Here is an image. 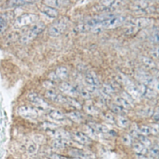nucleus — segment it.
Wrapping results in <instances>:
<instances>
[{
    "label": "nucleus",
    "instance_id": "f257e3e1",
    "mask_svg": "<svg viewBox=\"0 0 159 159\" xmlns=\"http://www.w3.org/2000/svg\"><path fill=\"white\" fill-rule=\"evenodd\" d=\"M69 24V19L63 16L53 22L48 29V34L52 37H57L62 34Z\"/></svg>",
    "mask_w": 159,
    "mask_h": 159
},
{
    "label": "nucleus",
    "instance_id": "f03ea898",
    "mask_svg": "<svg viewBox=\"0 0 159 159\" xmlns=\"http://www.w3.org/2000/svg\"><path fill=\"white\" fill-rule=\"evenodd\" d=\"M45 28V24L42 22H37L33 24L32 27L22 36L20 41L22 44H26L31 42L40 34H41Z\"/></svg>",
    "mask_w": 159,
    "mask_h": 159
},
{
    "label": "nucleus",
    "instance_id": "7ed1b4c3",
    "mask_svg": "<svg viewBox=\"0 0 159 159\" xmlns=\"http://www.w3.org/2000/svg\"><path fill=\"white\" fill-rule=\"evenodd\" d=\"M39 16L34 13H24L18 16L14 22L16 28H22L29 25L34 24L38 22Z\"/></svg>",
    "mask_w": 159,
    "mask_h": 159
},
{
    "label": "nucleus",
    "instance_id": "20e7f679",
    "mask_svg": "<svg viewBox=\"0 0 159 159\" xmlns=\"http://www.w3.org/2000/svg\"><path fill=\"white\" fill-rule=\"evenodd\" d=\"M41 110L31 105H22L18 108V114L26 119H35L37 118L41 113Z\"/></svg>",
    "mask_w": 159,
    "mask_h": 159
},
{
    "label": "nucleus",
    "instance_id": "39448f33",
    "mask_svg": "<svg viewBox=\"0 0 159 159\" xmlns=\"http://www.w3.org/2000/svg\"><path fill=\"white\" fill-rule=\"evenodd\" d=\"M124 21L125 18L122 16H111L104 19L99 25L103 29H113L121 25Z\"/></svg>",
    "mask_w": 159,
    "mask_h": 159
},
{
    "label": "nucleus",
    "instance_id": "423d86ee",
    "mask_svg": "<svg viewBox=\"0 0 159 159\" xmlns=\"http://www.w3.org/2000/svg\"><path fill=\"white\" fill-rule=\"evenodd\" d=\"M45 96L47 99L55 103L69 105L70 98L66 97L64 95L56 92L54 90H47L45 93Z\"/></svg>",
    "mask_w": 159,
    "mask_h": 159
},
{
    "label": "nucleus",
    "instance_id": "0eeeda50",
    "mask_svg": "<svg viewBox=\"0 0 159 159\" xmlns=\"http://www.w3.org/2000/svg\"><path fill=\"white\" fill-rule=\"evenodd\" d=\"M27 97L28 101L34 104V107L39 108L41 110H49V104L38 94L32 92L29 93Z\"/></svg>",
    "mask_w": 159,
    "mask_h": 159
},
{
    "label": "nucleus",
    "instance_id": "6e6552de",
    "mask_svg": "<svg viewBox=\"0 0 159 159\" xmlns=\"http://www.w3.org/2000/svg\"><path fill=\"white\" fill-rule=\"evenodd\" d=\"M69 76V72L65 67L60 66L57 67L54 71L52 72L48 78L52 82L54 81H64L66 80Z\"/></svg>",
    "mask_w": 159,
    "mask_h": 159
},
{
    "label": "nucleus",
    "instance_id": "1a4fd4ad",
    "mask_svg": "<svg viewBox=\"0 0 159 159\" xmlns=\"http://www.w3.org/2000/svg\"><path fill=\"white\" fill-rule=\"evenodd\" d=\"M59 89L64 95L69 98L76 97L79 95L78 88L68 82H64L60 83L59 86Z\"/></svg>",
    "mask_w": 159,
    "mask_h": 159
},
{
    "label": "nucleus",
    "instance_id": "9d476101",
    "mask_svg": "<svg viewBox=\"0 0 159 159\" xmlns=\"http://www.w3.org/2000/svg\"><path fill=\"white\" fill-rule=\"evenodd\" d=\"M49 135L54 139H67L70 140L72 138V134L64 129H56L48 132Z\"/></svg>",
    "mask_w": 159,
    "mask_h": 159
},
{
    "label": "nucleus",
    "instance_id": "9b49d317",
    "mask_svg": "<svg viewBox=\"0 0 159 159\" xmlns=\"http://www.w3.org/2000/svg\"><path fill=\"white\" fill-rule=\"evenodd\" d=\"M85 81L90 89L95 90L99 85V81L94 72H88L85 75Z\"/></svg>",
    "mask_w": 159,
    "mask_h": 159
},
{
    "label": "nucleus",
    "instance_id": "f8f14e48",
    "mask_svg": "<svg viewBox=\"0 0 159 159\" xmlns=\"http://www.w3.org/2000/svg\"><path fill=\"white\" fill-rule=\"evenodd\" d=\"M72 138L76 142L82 145H88L91 142V139L86 134L80 131H76L72 134Z\"/></svg>",
    "mask_w": 159,
    "mask_h": 159
},
{
    "label": "nucleus",
    "instance_id": "ddd939ff",
    "mask_svg": "<svg viewBox=\"0 0 159 159\" xmlns=\"http://www.w3.org/2000/svg\"><path fill=\"white\" fill-rule=\"evenodd\" d=\"M68 154L73 158L76 159H88L91 154L88 152L77 148H72L68 150Z\"/></svg>",
    "mask_w": 159,
    "mask_h": 159
},
{
    "label": "nucleus",
    "instance_id": "4468645a",
    "mask_svg": "<svg viewBox=\"0 0 159 159\" xmlns=\"http://www.w3.org/2000/svg\"><path fill=\"white\" fill-rule=\"evenodd\" d=\"M40 11L44 14L47 17L52 18V19H55L58 17L59 16V11L57 9H56L54 8H52L51 6H47L44 3H42L40 7H39Z\"/></svg>",
    "mask_w": 159,
    "mask_h": 159
},
{
    "label": "nucleus",
    "instance_id": "2eb2a0df",
    "mask_svg": "<svg viewBox=\"0 0 159 159\" xmlns=\"http://www.w3.org/2000/svg\"><path fill=\"white\" fill-rule=\"evenodd\" d=\"M48 118L57 122H61L67 119L66 115L58 110H50L48 113Z\"/></svg>",
    "mask_w": 159,
    "mask_h": 159
},
{
    "label": "nucleus",
    "instance_id": "dca6fc26",
    "mask_svg": "<svg viewBox=\"0 0 159 159\" xmlns=\"http://www.w3.org/2000/svg\"><path fill=\"white\" fill-rule=\"evenodd\" d=\"M42 3L47 6H51L52 8L57 9L67 6L68 5L69 2L62 1V0H47V1L43 2Z\"/></svg>",
    "mask_w": 159,
    "mask_h": 159
},
{
    "label": "nucleus",
    "instance_id": "f3484780",
    "mask_svg": "<svg viewBox=\"0 0 159 159\" xmlns=\"http://www.w3.org/2000/svg\"><path fill=\"white\" fill-rule=\"evenodd\" d=\"M65 115L67 118L76 123L81 122L83 119V116L82 114L78 111H73L69 112L67 113Z\"/></svg>",
    "mask_w": 159,
    "mask_h": 159
},
{
    "label": "nucleus",
    "instance_id": "a211bd4d",
    "mask_svg": "<svg viewBox=\"0 0 159 159\" xmlns=\"http://www.w3.org/2000/svg\"><path fill=\"white\" fill-rule=\"evenodd\" d=\"M52 147L57 150H62L70 145L69 140L67 139H54L52 142Z\"/></svg>",
    "mask_w": 159,
    "mask_h": 159
},
{
    "label": "nucleus",
    "instance_id": "6ab92c4d",
    "mask_svg": "<svg viewBox=\"0 0 159 159\" xmlns=\"http://www.w3.org/2000/svg\"><path fill=\"white\" fill-rule=\"evenodd\" d=\"M152 22L151 19H147V18H139L134 20L133 25L136 26L137 28H142L146 27V26L149 25Z\"/></svg>",
    "mask_w": 159,
    "mask_h": 159
},
{
    "label": "nucleus",
    "instance_id": "aec40b11",
    "mask_svg": "<svg viewBox=\"0 0 159 159\" xmlns=\"http://www.w3.org/2000/svg\"><path fill=\"white\" fill-rule=\"evenodd\" d=\"M89 126H90L96 132H101V133H107V132L109 131V129L107 126L101 124L91 123L90 124Z\"/></svg>",
    "mask_w": 159,
    "mask_h": 159
},
{
    "label": "nucleus",
    "instance_id": "412c9836",
    "mask_svg": "<svg viewBox=\"0 0 159 159\" xmlns=\"http://www.w3.org/2000/svg\"><path fill=\"white\" fill-rule=\"evenodd\" d=\"M34 2L31 1H20V0H14V1H10L8 2V6L10 7H19L22 6L28 5L33 3Z\"/></svg>",
    "mask_w": 159,
    "mask_h": 159
},
{
    "label": "nucleus",
    "instance_id": "4be33fe9",
    "mask_svg": "<svg viewBox=\"0 0 159 159\" xmlns=\"http://www.w3.org/2000/svg\"><path fill=\"white\" fill-rule=\"evenodd\" d=\"M133 149L139 155H144L147 152L146 147L141 142L135 143L133 145Z\"/></svg>",
    "mask_w": 159,
    "mask_h": 159
},
{
    "label": "nucleus",
    "instance_id": "5701e85b",
    "mask_svg": "<svg viewBox=\"0 0 159 159\" xmlns=\"http://www.w3.org/2000/svg\"><path fill=\"white\" fill-rule=\"evenodd\" d=\"M127 90L129 92V93L134 98L138 99L140 96L141 93H139L138 88L134 87L133 85H129L127 87Z\"/></svg>",
    "mask_w": 159,
    "mask_h": 159
},
{
    "label": "nucleus",
    "instance_id": "b1692460",
    "mask_svg": "<svg viewBox=\"0 0 159 159\" xmlns=\"http://www.w3.org/2000/svg\"><path fill=\"white\" fill-rule=\"evenodd\" d=\"M41 127L45 130H47L48 132H50L53 130H55L57 128H59L58 125H57L55 123L50 122H45L42 123Z\"/></svg>",
    "mask_w": 159,
    "mask_h": 159
},
{
    "label": "nucleus",
    "instance_id": "393cba45",
    "mask_svg": "<svg viewBox=\"0 0 159 159\" xmlns=\"http://www.w3.org/2000/svg\"><path fill=\"white\" fill-rule=\"evenodd\" d=\"M8 28V23L6 19L0 16V34L3 33Z\"/></svg>",
    "mask_w": 159,
    "mask_h": 159
},
{
    "label": "nucleus",
    "instance_id": "a878e982",
    "mask_svg": "<svg viewBox=\"0 0 159 159\" xmlns=\"http://www.w3.org/2000/svg\"><path fill=\"white\" fill-rule=\"evenodd\" d=\"M116 102L118 104H120L121 106H122V107H124V108H130V103L127 101L126 99H125L124 98H121V97H117L116 98V99H115Z\"/></svg>",
    "mask_w": 159,
    "mask_h": 159
},
{
    "label": "nucleus",
    "instance_id": "bb28decb",
    "mask_svg": "<svg viewBox=\"0 0 159 159\" xmlns=\"http://www.w3.org/2000/svg\"><path fill=\"white\" fill-rule=\"evenodd\" d=\"M79 95H80L85 99H90L91 98V93L90 90H88L85 88H78Z\"/></svg>",
    "mask_w": 159,
    "mask_h": 159
},
{
    "label": "nucleus",
    "instance_id": "cd10ccee",
    "mask_svg": "<svg viewBox=\"0 0 159 159\" xmlns=\"http://www.w3.org/2000/svg\"><path fill=\"white\" fill-rule=\"evenodd\" d=\"M142 62H143V64L149 67V68H151V67H153L155 66V63L150 59L149 58H147V57H142V59H141Z\"/></svg>",
    "mask_w": 159,
    "mask_h": 159
},
{
    "label": "nucleus",
    "instance_id": "c85d7f7f",
    "mask_svg": "<svg viewBox=\"0 0 159 159\" xmlns=\"http://www.w3.org/2000/svg\"><path fill=\"white\" fill-rule=\"evenodd\" d=\"M118 124L119 126L122 127H126L129 125V121L124 117L120 116L118 119Z\"/></svg>",
    "mask_w": 159,
    "mask_h": 159
},
{
    "label": "nucleus",
    "instance_id": "c756f323",
    "mask_svg": "<svg viewBox=\"0 0 159 159\" xmlns=\"http://www.w3.org/2000/svg\"><path fill=\"white\" fill-rule=\"evenodd\" d=\"M139 138L141 142V143L145 147H148L149 146H150L151 145V142L150 141L147 139V138H145L144 136H139Z\"/></svg>",
    "mask_w": 159,
    "mask_h": 159
},
{
    "label": "nucleus",
    "instance_id": "7c9ffc66",
    "mask_svg": "<svg viewBox=\"0 0 159 159\" xmlns=\"http://www.w3.org/2000/svg\"><path fill=\"white\" fill-rule=\"evenodd\" d=\"M85 110L88 113H89L91 115H94V114H96L97 113L96 110L95 108V107H93V105H91V104L86 105Z\"/></svg>",
    "mask_w": 159,
    "mask_h": 159
},
{
    "label": "nucleus",
    "instance_id": "2f4dec72",
    "mask_svg": "<svg viewBox=\"0 0 159 159\" xmlns=\"http://www.w3.org/2000/svg\"><path fill=\"white\" fill-rule=\"evenodd\" d=\"M139 131L141 134L143 135H147L150 134L151 132V129L150 127L145 126H142L139 128Z\"/></svg>",
    "mask_w": 159,
    "mask_h": 159
},
{
    "label": "nucleus",
    "instance_id": "473e14b6",
    "mask_svg": "<svg viewBox=\"0 0 159 159\" xmlns=\"http://www.w3.org/2000/svg\"><path fill=\"white\" fill-rule=\"evenodd\" d=\"M122 142L127 145H129L131 144L132 143V139H131V138L130 136V135L129 134H125L122 136Z\"/></svg>",
    "mask_w": 159,
    "mask_h": 159
},
{
    "label": "nucleus",
    "instance_id": "72a5a7b5",
    "mask_svg": "<svg viewBox=\"0 0 159 159\" xmlns=\"http://www.w3.org/2000/svg\"><path fill=\"white\" fill-rule=\"evenodd\" d=\"M150 155L152 157H156L159 154V147L157 145H155L152 147L149 151Z\"/></svg>",
    "mask_w": 159,
    "mask_h": 159
},
{
    "label": "nucleus",
    "instance_id": "f704fd0d",
    "mask_svg": "<svg viewBox=\"0 0 159 159\" xmlns=\"http://www.w3.org/2000/svg\"><path fill=\"white\" fill-rule=\"evenodd\" d=\"M153 110L152 108L149 107L147 108H145L142 111V114L144 116H150L153 114Z\"/></svg>",
    "mask_w": 159,
    "mask_h": 159
},
{
    "label": "nucleus",
    "instance_id": "c9c22d12",
    "mask_svg": "<svg viewBox=\"0 0 159 159\" xmlns=\"http://www.w3.org/2000/svg\"><path fill=\"white\" fill-rule=\"evenodd\" d=\"M102 90H103V93H105L106 95H110L113 91V88L108 85H104L103 87Z\"/></svg>",
    "mask_w": 159,
    "mask_h": 159
},
{
    "label": "nucleus",
    "instance_id": "e433bc0d",
    "mask_svg": "<svg viewBox=\"0 0 159 159\" xmlns=\"http://www.w3.org/2000/svg\"><path fill=\"white\" fill-rule=\"evenodd\" d=\"M147 6V3L145 2H137L134 5V8L138 9V10H141L142 8H145Z\"/></svg>",
    "mask_w": 159,
    "mask_h": 159
},
{
    "label": "nucleus",
    "instance_id": "4c0bfd02",
    "mask_svg": "<svg viewBox=\"0 0 159 159\" xmlns=\"http://www.w3.org/2000/svg\"><path fill=\"white\" fill-rule=\"evenodd\" d=\"M37 150V147L36 145L35 144H30V145H29L28 148V152L31 154L32 153H34L36 152Z\"/></svg>",
    "mask_w": 159,
    "mask_h": 159
},
{
    "label": "nucleus",
    "instance_id": "58836bf2",
    "mask_svg": "<svg viewBox=\"0 0 159 159\" xmlns=\"http://www.w3.org/2000/svg\"><path fill=\"white\" fill-rule=\"evenodd\" d=\"M111 110L116 113H121L123 111V109L121 107L116 105L113 106V107L111 108Z\"/></svg>",
    "mask_w": 159,
    "mask_h": 159
},
{
    "label": "nucleus",
    "instance_id": "ea45409f",
    "mask_svg": "<svg viewBox=\"0 0 159 159\" xmlns=\"http://www.w3.org/2000/svg\"><path fill=\"white\" fill-rule=\"evenodd\" d=\"M152 39L155 42L159 43V31L155 33L152 36Z\"/></svg>",
    "mask_w": 159,
    "mask_h": 159
},
{
    "label": "nucleus",
    "instance_id": "a19ab883",
    "mask_svg": "<svg viewBox=\"0 0 159 159\" xmlns=\"http://www.w3.org/2000/svg\"><path fill=\"white\" fill-rule=\"evenodd\" d=\"M126 30H127L126 33L128 34H130L132 33H134L135 32V31L137 30V29L136 28L135 26H133V27H130V28H129V29H127Z\"/></svg>",
    "mask_w": 159,
    "mask_h": 159
},
{
    "label": "nucleus",
    "instance_id": "79ce46f5",
    "mask_svg": "<svg viewBox=\"0 0 159 159\" xmlns=\"http://www.w3.org/2000/svg\"><path fill=\"white\" fill-rule=\"evenodd\" d=\"M151 129V132H152L153 133H157V132H158V127L157 126H153L152 128H150Z\"/></svg>",
    "mask_w": 159,
    "mask_h": 159
},
{
    "label": "nucleus",
    "instance_id": "37998d69",
    "mask_svg": "<svg viewBox=\"0 0 159 159\" xmlns=\"http://www.w3.org/2000/svg\"><path fill=\"white\" fill-rule=\"evenodd\" d=\"M153 118L156 121L159 122V111H157L154 114Z\"/></svg>",
    "mask_w": 159,
    "mask_h": 159
},
{
    "label": "nucleus",
    "instance_id": "c03bdc74",
    "mask_svg": "<svg viewBox=\"0 0 159 159\" xmlns=\"http://www.w3.org/2000/svg\"><path fill=\"white\" fill-rule=\"evenodd\" d=\"M106 118H107V119L108 121H111V122L113 121V116H111V115L108 114L107 116H106Z\"/></svg>",
    "mask_w": 159,
    "mask_h": 159
},
{
    "label": "nucleus",
    "instance_id": "a18cd8bd",
    "mask_svg": "<svg viewBox=\"0 0 159 159\" xmlns=\"http://www.w3.org/2000/svg\"><path fill=\"white\" fill-rule=\"evenodd\" d=\"M139 159H148V158L144 157L143 155H139Z\"/></svg>",
    "mask_w": 159,
    "mask_h": 159
},
{
    "label": "nucleus",
    "instance_id": "49530a36",
    "mask_svg": "<svg viewBox=\"0 0 159 159\" xmlns=\"http://www.w3.org/2000/svg\"><path fill=\"white\" fill-rule=\"evenodd\" d=\"M157 88L159 89V84H158V85H157Z\"/></svg>",
    "mask_w": 159,
    "mask_h": 159
}]
</instances>
